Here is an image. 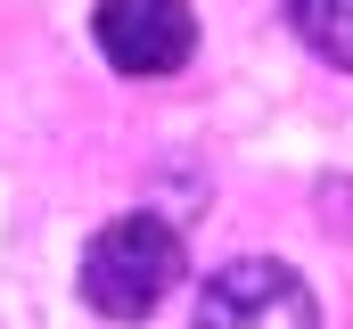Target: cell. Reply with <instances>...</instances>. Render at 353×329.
Listing matches in <instances>:
<instances>
[{"label": "cell", "mask_w": 353, "mask_h": 329, "mask_svg": "<svg viewBox=\"0 0 353 329\" xmlns=\"http://www.w3.org/2000/svg\"><path fill=\"white\" fill-rule=\"evenodd\" d=\"M74 280H83L90 313H107V321H148V313L173 297V280H181V231L165 214H115V223L90 231Z\"/></svg>", "instance_id": "6da1fadb"}, {"label": "cell", "mask_w": 353, "mask_h": 329, "mask_svg": "<svg viewBox=\"0 0 353 329\" xmlns=\"http://www.w3.org/2000/svg\"><path fill=\"white\" fill-rule=\"evenodd\" d=\"M197 329H321V305L288 263L239 255L197 288Z\"/></svg>", "instance_id": "7a4b0ae2"}, {"label": "cell", "mask_w": 353, "mask_h": 329, "mask_svg": "<svg viewBox=\"0 0 353 329\" xmlns=\"http://www.w3.org/2000/svg\"><path fill=\"white\" fill-rule=\"evenodd\" d=\"M90 33H99L107 66H123V75H173V66H189V50H197L189 0H99Z\"/></svg>", "instance_id": "3957f363"}, {"label": "cell", "mask_w": 353, "mask_h": 329, "mask_svg": "<svg viewBox=\"0 0 353 329\" xmlns=\"http://www.w3.org/2000/svg\"><path fill=\"white\" fill-rule=\"evenodd\" d=\"M288 25L304 33L312 58H329V66L353 75V0H288Z\"/></svg>", "instance_id": "277c9868"}]
</instances>
